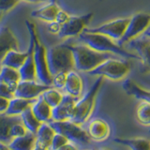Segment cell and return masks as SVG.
<instances>
[{"label": "cell", "mask_w": 150, "mask_h": 150, "mask_svg": "<svg viewBox=\"0 0 150 150\" xmlns=\"http://www.w3.org/2000/svg\"><path fill=\"white\" fill-rule=\"evenodd\" d=\"M41 97L51 108H54L61 101L63 95L58 90L50 87L41 93Z\"/></svg>", "instance_id": "29"}, {"label": "cell", "mask_w": 150, "mask_h": 150, "mask_svg": "<svg viewBox=\"0 0 150 150\" xmlns=\"http://www.w3.org/2000/svg\"><path fill=\"white\" fill-rule=\"evenodd\" d=\"M18 49V40L11 30L7 26L0 28V65L8 52Z\"/></svg>", "instance_id": "14"}, {"label": "cell", "mask_w": 150, "mask_h": 150, "mask_svg": "<svg viewBox=\"0 0 150 150\" xmlns=\"http://www.w3.org/2000/svg\"><path fill=\"white\" fill-rule=\"evenodd\" d=\"M32 150H49V149H48V148H45V147H43V146H41V145H40L39 144H37V143H36L34 148H33Z\"/></svg>", "instance_id": "40"}, {"label": "cell", "mask_w": 150, "mask_h": 150, "mask_svg": "<svg viewBox=\"0 0 150 150\" xmlns=\"http://www.w3.org/2000/svg\"><path fill=\"white\" fill-rule=\"evenodd\" d=\"M48 29H49V31L51 33H54V34L57 35V33L59 32V29H60V25L58 23H56V22H52L50 23Z\"/></svg>", "instance_id": "38"}, {"label": "cell", "mask_w": 150, "mask_h": 150, "mask_svg": "<svg viewBox=\"0 0 150 150\" xmlns=\"http://www.w3.org/2000/svg\"><path fill=\"white\" fill-rule=\"evenodd\" d=\"M0 69H1V65H0Z\"/></svg>", "instance_id": "45"}, {"label": "cell", "mask_w": 150, "mask_h": 150, "mask_svg": "<svg viewBox=\"0 0 150 150\" xmlns=\"http://www.w3.org/2000/svg\"><path fill=\"white\" fill-rule=\"evenodd\" d=\"M20 80V74H19L18 69L7 67V66H1V69H0V82L8 84V86L13 92L15 91L17 83Z\"/></svg>", "instance_id": "25"}, {"label": "cell", "mask_w": 150, "mask_h": 150, "mask_svg": "<svg viewBox=\"0 0 150 150\" xmlns=\"http://www.w3.org/2000/svg\"><path fill=\"white\" fill-rule=\"evenodd\" d=\"M19 3V0H0V12H7Z\"/></svg>", "instance_id": "34"}, {"label": "cell", "mask_w": 150, "mask_h": 150, "mask_svg": "<svg viewBox=\"0 0 150 150\" xmlns=\"http://www.w3.org/2000/svg\"><path fill=\"white\" fill-rule=\"evenodd\" d=\"M129 47L135 50L138 57L144 65L148 67L149 63V49H150V36L149 32L145 30L143 34L134 38L129 41Z\"/></svg>", "instance_id": "13"}, {"label": "cell", "mask_w": 150, "mask_h": 150, "mask_svg": "<svg viewBox=\"0 0 150 150\" xmlns=\"http://www.w3.org/2000/svg\"><path fill=\"white\" fill-rule=\"evenodd\" d=\"M87 133L90 139L95 141H101L106 139L110 134V127L102 119H94L88 126Z\"/></svg>", "instance_id": "17"}, {"label": "cell", "mask_w": 150, "mask_h": 150, "mask_svg": "<svg viewBox=\"0 0 150 150\" xmlns=\"http://www.w3.org/2000/svg\"><path fill=\"white\" fill-rule=\"evenodd\" d=\"M93 13H87L81 16H69L64 23L60 25L57 35L59 38H69L79 36L91 21Z\"/></svg>", "instance_id": "9"}, {"label": "cell", "mask_w": 150, "mask_h": 150, "mask_svg": "<svg viewBox=\"0 0 150 150\" xmlns=\"http://www.w3.org/2000/svg\"><path fill=\"white\" fill-rule=\"evenodd\" d=\"M115 142L125 144L131 150H150V143L147 139L136 138V139H115Z\"/></svg>", "instance_id": "28"}, {"label": "cell", "mask_w": 150, "mask_h": 150, "mask_svg": "<svg viewBox=\"0 0 150 150\" xmlns=\"http://www.w3.org/2000/svg\"><path fill=\"white\" fill-rule=\"evenodd\" d=\"M149 111H150V105L149 102L147 101H143L137 108L136 116H137V119L141 124L145 126H148L150 124Z\"/></svg>", "instance_id": "30"}, {"label": "cell", "mask_w": 150, "mask_h": 150, "mask_svg": "<svg viewBox=\"0 0 150 150\" xmlns=\"http://www.w3.org/2000/svg\"><path fill=\"white\" fill-rule=\"evenodd\" d=\"M46 61L51 75L74 69L72 52L68 45H55L46 51Z\"/></svg>", "instance_id": "3"}, {"label": "cell", "mask_w": 150, "mask_h": 150, "mask_svg": "<svg viewBox=\"0 0 150 150\" xmlns=\"http://www.w3.org/2000/svg\"><path fill=\"white\" fill-rule=\"evenodd\" d=\"M18 122H22L20 115H8L0 112V143L8 144L12 140L11 136V127Z\"/></svg>", "instance_id": "16"}, {"label": "cell", "mask_w": 150, "mask_h": 150, "mask_svg": "<svg viewBox=\"0 0 150 150\" xmlns=\"http://www.w3.org/2000/svg\"><path fill=\"white\" fill-rule=\"evenodd\" d=\"M60 11L59 6L56 3L53 2L50 3L46 6H43L38 9H35L31 12V17L40 19V20L45 21V22H54L56 15L58 11Z\"/></svg>", "instance_id": "21"}, {"label": "cell", "mask_w": 150, "mask_h": 150, "mask_svg": "<svg viewBox=\"0 0 150 150\" xmlns=\"http://www.w3.org/2000/svg\"><path fill=\"white\" fill-rule=\"evenodd\" d=\"M55 134V131L48 123H41L39 129L36 132V143L45 148H49L52 139Z\"/></svg>", "instance_id": "26"}, {"label": "cell", "mask_w": 150, "mask_h": 150, "mask_svg": "<svg viewBox=\"0 0 150 150\" xmlns=\"http://www.w3.org/2000/svg\"><path fill=\"white\" fill-rule=\"evenodd\" d=\"M149 23L150 15L145 12H139L129 18L123 36L120 38V40H118V45H124L125 43H128L129 40H133L134 38L143 34L145 30H147Z\"/></svg>", "instance_id": "8"}, {"label": "cell", "mask_w": 150, "mask_h": 150, "mask_svg": "<svg viewBox=\"0 0 150 150\" xmlns=\"http://www.w3.org/2000/svg\"><path fill=\"white\" fill-rule=\"evenodd\" d=\"M27 129H25V127L23 126V122H18V123H15L11 129V136L12 137V139L14 137H19V136H23L26 133Z\"/></svg>", "instance_id": "33"}, {"label": "cell", "mask_w": 150, "mask_h": 150, "mask_svg": "<svg viewBox=\"0 0 150 150\" xmlns=\"http://www.w3.org/2000/svg\"><path fill=\"white\" fill-rule=\"evenodd\" d=\"M100 150H109V149H106V148H102V149H100Z\"/></svg>", "instance_id": "44"}, {"label": "cell", "mask_w": 150, "mask_h": 150, "mask_svg": "<svg viewBox=\"0 0 150 150\" xmlns=\"http://www.w3.org/2000/svg\"><path fill=\"white\" fill-rule=\"evenodd\" d=\"M79 40L82 42H83L87 47L97 52L115 54L121 56V57H126V58L139 59V57L136 54L126 51L125 49L122 48V46L115 44L112 39H110L109 37L104 36V35L83 31L81 34L79 35Z\"/></svg>", "instance_id": "1"}, {"label": "cell", "mask_w": 150, "mask_h": 150, "mask_svg": "<svg viewBox=\"0 0 150 150\" xmlns=\"http://www.w3.org/2000/svg\"><path fill=\"white\" fill-rule=\"evenodd\" d=\"M36 100L37 98L26 100V98L14 97L11 100H9L8 106L5 114L8 115H20L27 107L31 106L36 101Z\"/></svg>", "instance_id": "24"}, {"label": "cell", "mask_w": 150, "mask_h": 150, "mask_svg": "<svg viewBox=\"0 0 150 150\" xmlns=\"http://www.w3.org/2000/svg\"><path fill=\"white\" fill-rule=\"evenodd\" d=\"M0 150H11V149L8 146V144L0 143Z\"/></svg>", "instance_id": "41"}, {"label": "cell", "mask_w": 150, "mask_h": 150, "mask_svg": "<svg viewBox=\"0 0 150 150\" xmlns=\"http://www.w3.org/2000/svg\"><path fill=\"white\" fill-rule=\"evenodd\" d=\"M69 18V15L67 13H66L65 11H58V13H57V15H56V18H55V21L54 22H56V23H58L59 25H61L62 23H64L65 22H66V20Z\"/></svg>", "instance_id": "36"}, {"label": "cell", "mask_w": 150, "mask_h": 150, "mask_svg": "<svg viewBox=\"0 0 150 150\" xmlns=\"http://www.w3.org/2000/svg\"><path fill=\"white\" fill-rule=\"evenodd\" d=\"M129 18H121L116 20L111 21L103 23V25L94 27V28H84V32L88 33H96L109 37L112 40H118L123 36L126 26L128 25Z\"/></svg>", "instance_id": "10"}, {"label": "cell", "mask_w": 150, "mask_h": 150, "mask_svg": "<svg viewBox=\"0 0 150 150\" xmlns=\"http://www.w3.org/2000/svg\"><path fill=\"white\" fill-rule=\"evenodd\" d=\"M0 97L11 100L14 98V92L8 86V84L0 82Z\"/></svg>", "instance_id": "35"}, {"label": "cell", "mask_w": 150, "mask_h": 150, "mask_svg": "<svg viewBox=\"0 0 150 150\" xmlns=\"http://www.w3.org/2000/svg\"><path fill=\"white\" fill-rule=\"evenodd\" d=\"M33 40L30 37V44L28 48V54L25 60V62L22 65V67L18 69L19 74H20V79L23 81H36V69H35V62H34V55H33Z\"/></svg>", "instance_id": "15"}, {"label": "cell", "mask_w": 150, "mask_h": 150, "mask_svg": "<svg viewBox=\"0 0 150 150\" xmlns=\"http://www.w3.org/2000/svg\"><path fill=\"white\" fill-rule=\"evenodd\" d=\"M51 86H45L43 83H38L36 81H23L20 80L17 83L14 97L33 100L41 95V93Z\"/></svg>", "instance_id": "11"}, {"label": "cell", "mask_w": 150, "mask_h": 150, "mask_svg": "<svg viewBox=\"0 0 150 150\" xmlns=\"http://www.w3.org/2000/svg\"><path fill=\"white\" fill-rule=\"evenodd\" d=\"M27 2H33V3H37V2H41V1H45V0H25Z\"/></svg>", "instance_id": "42"}, {"label": "cell", "mask_w": 150, "mask_h": 150, "mask_svg": "<svg viewBox=\"0 0 150 150\" xmlns=\"http://www.w3.org/2000/svg\"><path fill=\"white\" fill-rule=\"evenodd\" d=\"M69 48L73 55L74 69L83 72L90 71L104 60L111 58L112 55V54L110 53L97 52L86 45L69 46Z\"/></svg>", "instance_id": "2"}, {"label": "cell", "mask_w": 150, "mask_h": 150, "mask_svg": "<svg viewBox=\"0 0 150 150\" xmlns=\"http://www.w3.org/2000/svg\"><path fill=\"white\" fill-rule=\"evenodd\" d=\"M77 98L67 94L63 95L62 100L55 107L52 108V119L54 121L69 120L71 116Z\"/></svg>", "instance_id": "12"}, {"label": "cell", "mask_w": 150, "mask_h": 150, "mask_svg": "<svg viewBox=\"0 0 150 150\" xmlns=\"http://www.w3.org/2000/svg\"><path fill=\"white\" fill-rule=\"evenodd\" d=\"M49 125L54 129L56 133L64 135L69 141H71L79 145H86L90 143V137L86 130L82 129L70 120L64 121H50Z\"/></svg>", "instance_id": "7"}, {"label": "cell", "mask_w": 150, "mask_h": 150, "mask_svg": "<svg viewBox=\"0 0 150 150\" xmlns=\"http://www.w3.org/2000/svg\"><path fill=\"white\" fill-rule=\"evenodd\" d=\"M122 87H123L124 91L128 94V95L135 97L137 100H140L142 101H150V93L149 91L145 90V89L139 86L137 83H134L132 80L127 79L122 83Z\"/></svg>", "instance_id": "22"}, {"label": "cell", "mask_w": 150, "mask_h": 150, "mask_svg": "<svg viewBox=\"0 0 150 150\" xmlns=\"http://www.w3.org/2000/svg\"><path fill=\"white\" fill-rule=\"evenodd\" d=\"M64 88L67 94L72 97L77 98L81 95L83 89V82L80 75L74 69L67 72Z\"/></svg>", "instance_id": "18"}, {"label": "cell", "mask_w": 150, "mask_h": 150, "mask_svg": "<svg viewBox=\"0 0 150 150\" xmlns=\"http://www.w3.org/2000/svg\"><path fill=\"white\" fill-rule=\"evenodd\" d=\"M129 71V64L128 62L111 57L104 60L95 69L88 71V74L92 76L107 77L111 80L117 81V80L123 79Z\"/></svg>", "instance_id": "6"}, {"label": "cell", "mask_w": 150, "mask_h": 150, "mask_svg": "<svg viewBox=\"0 0 150 150\" xmlns=\"http://www.w3.org/2000/svg\"><path fill=\"white\" fill-rule=\"evenodd\" d=\"M35 144L36 135L27 130L25 135L14 137L8 144V146L11 150H32Z\"/></svg>", "instance_id": "20"}, {"label": "cell", "mask_w": 150, "mask_h": 150, "mask_svg": "<svg viewBox=\"0 0 150 150\" xmlns=\"http://www.w3.org/2000/svg\"><path fill=\"white\" fill-rule=\"evenodd\" d=\"M31 110L36 118L41 123L52 121V108L43 100L41 95L31 105Z\"/></svg>", "instance_id": "19"}, {"label": "cell", "mask_w": 150, "mask_h": 150, "mask_svg": "<svg viewBox=\"0 0 150 150\" xmlns=\"http://www.w3.org/2000/svg\"><path fill=\"white\" fill-rule=\"evenodd\" d=\"M103 80H104V77H98L82 100L76 101L73 112L69 118L70 121L77 125H82L89 118V116H90L93 111L94 105H95L96 97L98 95V90H100Z\"/></svg>", "instance_id": "5"}, {"label": "cell", "mask_w": 150, "mask_h": 150, "mask_svg": "<svg viewBox=\"0 0 150 150\" xmlns=\"http://www.w3.org/2000/svg\"><path fill=\"white\" fill-rule=\"evenodd\" d=\"M1 18H2V12H0V20H1Z\"/></svg>", "instance_id": "43"}, {"label": "cell", "mask_w": 150, "mask_h": 150, "mask_svg": "<svg viewBox=\"0 0 150 150\" xmlns=\"http://www.w3.org/2000/svg\"><path fill=\"white\" fill-rule=\"evenodd\" d=\"M67 72H58L52 76V86L56 88H63L65 86Z\"/></svg>", "instance_id": "32"}, {"label": "cell", "mask_w": 150, "mask_h": 150, "mask_svg": "<svg viewBox=\"0 0 150 150\" xmlns=\"http://www.w3.org/2000/svg\"><path fill=\"white\" fill-rule=\"evenodd\" d=\"M26 27L29 32V35L33 40V55H34V62L36 69V76L37 79L45 86H52V75L49 72L48 66L46 61V50L45 47L40 43L37 35V31L34 23L29 21L25 22Z\"/></svg>", "instance_id": "4"}, {"label": "cell", "mask_w": 150, "mask_h": 150, "mask_svg": "<svg viewBox=\"0 0 150 150\" xmlns=\"http://www.w3.org/2000/svg\"><path fill=\"white\" fill-rule=\"evenodd\" d=\"M67 143H69V140L66 138L64 135L55 132L53 139H52L51 144L48 149L49 150H56L57 148H59L60 146H62L63 144H67Z\"/></svg>", "instance_id": "31"}, {"label": "cell", "mask_w": 150, "mask_h": 150, "mask_svg": "<svg viewBox=\"0 0 150 150\" xmlns=\"http://www.w3.org/2000/svg\"><path fill=\"white\" fill-rule=\"evenodd\" d=\"M56 150H77V148L75 147V145L67 143V144H63L62 146H60L59 148H57Z\"/></svg>", "instance_id": "39"}, {"label": "cell", "mask_w": 150, "mask_h": 150, "mask_svg": "<svg viewBox=\"0 0 150 150\" xmlns=\"http://www.w3.org/2000/svg\"><path fill=\"white\" fill-rule=\"evenodd\" d=\"M9 100L6 98L0 97V112H5L7 110V108L8 106Z\"/></svg>", "instance_id": "37"}, {"label": "cell", "mask_w": 150, "mask_h": 150, "mask_svg": "<svg viewBox=\"0 0 150 150\" xmlns=\"http://www.w3.org/2000/svg\"><path fill=\"white\" fill-rule=\"evenodd\" d=\"M20 116L22 118V122L23 126L25 127V129L28 131H30V132L36 134V132L38 131V129H39L40 126L41 124V122L38 120L36 118V116L34 115V114L32 112L31 106L27 107L20 115Z\"/></svg>", "instance_id": "27"}, {"label": "cell", "mask_w": 150, "mask_h": 150, "mask_svg": "<svg viewBox=\"0 0 150 150\" xmlns=\"http://www.w3.org/2000/svg\"><path fill=\"white\" fill-rule=\"evenodd\" d=\"M28 51L19 52L18 50H11L8 52L1 62V66H7L9 68L19 69L25 62Z\"/></svg>", "instance_id": "23"}]
</instances>
